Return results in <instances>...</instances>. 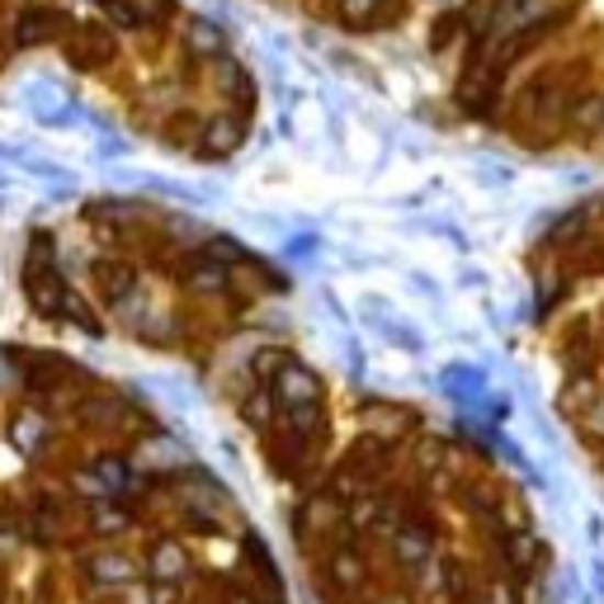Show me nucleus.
I'll return each mask as SVG.
<instances>
[{"label": "nucleus", "mask_w": 604, "mask_h": 604, "mask_svg": "<svg viewBox=\"0 0 604 604\" xmlns=\"http://www.w3.org/2000/svg\"><path fill=\"white\" fill-rule=\"evenodd\" d=\"M496 81H501V71L496 67H477L463 86H458V94H463V104L472 109V114H482V109L496 100Z\"/></svg>", "instance_id": "nucleus-20"}, {"label": "nucleus", "mask_w": 604, "mask_h": 604, "mask_svg": "<svg viewBox=\"0 0 604 604\" xmlns=\"http://www.w3.org/2000/svg\"><path fill=\"white\" fill-rule=\"evenodd\" d=\"M76 378L71 363H61V355H38V359H24V388L29 392H53V388H67Z\"/></svg>", "instance_id": "nucleus-16"}, {"label": "nucleus", "mask_w": 604, "mask_h": 604, "mask_svg": "<svg viewBox=\"0 0 604 604\" xmlns=\"http://www.w3.org/2000/svg\"><path fill=\"white\" fill-rule=\"evenodd\" d=\"M76 571H81V581L90 585V591H128V585L142 581V558H133L128 548H119V544H100V548H90L86 558H76Z\"/></svg>", "instance_id": "nucleus-1"}, {"label": "nucleus", "mask_w": 604, "mask_h": 604, "mask_svg": "<svg viewBox=\"0 0 604 604\" xmlns=\"http://www.w3.org/2000/svg\"><path fill=\"white\" fill-rule=\"evenodd\" d=\"M242 416H246V425H250V430L269 435V430H275V421H279L275 392H269L265 383H256V392H250V396H242Z\"/></svg>", "instance_id": "nucleus-18"}, {"label": "nucleus", "mask_w": 604, "mask_h": 604, "mask_svg": "<svg viewBox=\"0 0 604 604\" xmlns=\"http://www.w3.org/2000/svg\"><path fill=\"white\" fill-rule=\"evenodd\" d=\"M203 256H209V260H217V265H242L246 260V250L242 246H236V242H227V236H213V242L209 246H203Z\"/></svg>", "instance_id": "nucleus-25"}, {"label": "nucleus", "mask_w": 604, "mask_h": 604, "mask_svg": "<svg viewBox=\"0 0 604 604\" xmlns=\"http://www.w3.org/2000/svg\"><path fill=\"white\" fill-rule=\"evenodd\" d=\"M90 279H94V293H100L109 307H119V302H128L137 289V265L123 256H100L90 269Z\"/></svg>", "instance_id": "nucleus-12"}, {"label": "nucleus", "mask_w": 604, "mask_h": 604, "mask_svg": "<svg viewBox=\"0 0 604 604\" xmlns=\"http://www.w3.org/2000/svg\"><path fill=\"white\" fill-rule=\"evenodd\" d=\"M94 10H100V20L114 29H128V34H137V29H156L161 20H170L175 14V0H94Z\"/></svg>", "instance_id": "nucleus-7"}, {"label": "nucleus", "mask_w": 604, "mask_h": 604, "mask_svg": "<svg viewBox=\"0 0 604 604\" xmlns=\"http://www.w3.org/2000/svg\"><path fill=\"white\" fill-rule=\"evenodd\" d=\"M90 472H94V491H100V496H119V501L133 482V463L123 454H94Z\"/></svg>", "instance_id": "nucleus-15"}, {"label": "nucleus", "mask_w": 604, "mask_h": 604, "mask_svg": "<svg viewBox=\"0 0 604 604\" xmlns=\"http://www.w3.org/2000/svg\"><path fill=\"white\" fill-rule=\"evenodd\" d=\"M0 604H5V577H0Z\"/></svg>", "instance_id": "nucleus-30"}, {"label": "nucleus", "mask_w": 604, "mask_h": 604, "mask_svg": "<svg viewBox=\"0 0 604 604\" xmlns=\"http://www.w3.org/2000/svg\"><path fill=\"white\" fill-rule=\"evenodd\" d=\"M81 524H86V534H90V538H100V544H119V538L137 524V515H133V505H128V501H119V496H100V501L81 505Z\"/></svg>", "instance_id": "nucleus-11"}, {"label": "nucleus", "mask_w": 604, "mask_h": 604, "mask_svg": "<svg viewBox=\"0 0 604 604\" xmlns=\"http://www.w3.org/2000/svg\"><path fill=\"white\" fill-rule=\"evenodd\" d=\"M388 544H392V562L396 567H402V571H421L425 562L435 558V524L421 519V515H406L392 529Z\"/></svg>", "instance_id": "nucleus-8"}, {"label": "nucleus", "mask_w": 604, "mask_h": 604, "mask_svg": "<svg viewBox=\"0 0 604 604\" xmlns=\"http://www.w3.org/2000/svg\"><path fill=\"white\" fill-rule=\"evenodd\" d=\"M180 279H184V289H189V293H222V289L232 283V269H227V265H217V260H209V256L199 250V256H189V260H184Z\"/></svg>", "instance_id": "nucleus-14"}, {"label": "nucleus", "mask_w": 604, "mask_h": 604, "mask_svg": "<svg viewBox=\"0 0 604 604\" xmlns=\"http://www.w3.org/2000/svg\"><path fill=\"white\" fill-rule=\"evenodd\" d=\"M501 562L511 567L515 581H524L538 562H544V544H538L529 529H515V534H505V544H501Z\"/></svg>", "instance_id": "nucleus-13"}, {"label": "nucleus", "mask_w": 604, "mask_h": 604, "mask_svg": "<svg viewBox=\"0 0 604 604\" xmlns=\"http://www.w3.org/2000/svg\"><path fill=\"white\" fill-rule=\"evenodd\" d=\"M180 43H184L189 61H203V67L227 61V29L217 20H209V14H189L184 29H180Z\"/></svg>", "instance_id": "nucleus-10"}, {"label": "nucleus", "mask_w": 604, "mask_h": 604, "mask_svg": "<svg viewBox=\"0 0 604 604\" xmlns=\"http://www.w3.org/2000/svg\"><path fill=\"white\" fill-rule=\"evenodd\" d=\"M322 585L340 591V604L369 595V585H373L369 552H363L359 544H349V538H336V544L322 552Z\"/></svg>", "instance_id": "nucleus-3"}, {"label": "nucleus", "mask_w": 604, "mask_h": 604, "mask_svg": "<svg viewBox=\"0 0 604 604\" xmlns=\"http://www.w3.org/2000/svg\"><path fill=\"white\" fill-rule=\"evenodd\" d=\"M458 29H463V14H439V29L430 34V47H444V43L458 34Z\"/></svg>", "instance_id": "nucleus-26"}, {"label": "nucleus", "mask_w": 604, "mask_h": 604, "mask_svg": "<svg viewBox=\"0 0 604 604\" xmlns=\"http://www.w3.org/2000/svg\"><path fill=\"white\" fill-rule=\"evenodd\" d=\"M119 402H114V396H109V392H100V396H86V406H81V421L86 425H100V430H114V425H119Z\"/></svg>", "instance_id": "nucleus-22"}, {"label": "nucleus", "mask_w": 604, "mask_h": 604, "mask_svg": "<svg viewBox=\"0 0 604 604\" xmlns=\"http://www.w3.org/2000/svg\"><path fill=\"white\" fill-rule=\"evenodd\" d=\"M61 57L76 71H104L109 61H119V34L104 20H71L67 38H61Z\"/></svg>", "instance_id": "nucleus-2"}, {"label": "nucleus", "mask_w": 604, "mask_h": 604, "mask_svg": "<svg viewBox=\"0 0 604 604\" xmlns=\"http://www.w3.org/2000/svg\"><path fill=\"white\" fill-rule=\"evenodd\" d=\"M458 604H482V600H458Z\"/></svg>", "instance_id": "nucleus-31"}, {"label": "nucleus", "mask_w": 604, "mask_h": 604, "mask_svg": "<svg viewBox=\"0 0 604 604\" xmlns=\"http://www.w3.org/2000/svg\"><path fill=\"white\" fill-rule=\"evenodd\" d=\"M283 363H289V355H283V349H260L256 355V363H250V373H256V383H275V373L283 369Z\"/></svg>", "instance_id": "nucleus-24"}, {"label": "nucleus", "mask_w": 604, "mask_h": 604, "mask_svg": "<svg viewBox=\"0 0 604 604\" xmlns=\"http://www.w3.org/2000/svg\"><path fill=\"white\" fill-rule=\"evenodd\" d=\"M104 604H114V600H104Z\"/></svg>", "instance_id": "nucleus-33"}, {"label": "nucleus", "mask_w": 604, "mask_h": 604, "mask_svg": "<svg viewBox=\"0 0 604 604\" xmlns=\"http://www.w3.org/2000/svg\"><path fill=\"white\" fill-rule=\"evenodd\" d=\"M600 133H604V119H600Z\"/></svg>", "instance_id": "nucleus-32"}, {"label": "nucleus", "mask_w": 604, "mask_h": 604, "mask_svg": "<svg viewBox=\"0 0 604 604\" xmlns=\"http://www.w3.org/2000/svg\"><path fill=\"white\" fill-rule=\"evenodd\" d=\"M585 430L604 439V396H595V406H585Z\"/></svg>", "instance_id": "nucleus-27"}, {"label": "nucleus", "mask_w": 604, "mask_h": 604, "mask_svg": "<svg viewBox=\"0 0 604 604\" xmlns=\"http://www.w3.org/2000/svg\"><path fill=\"white\" fill-rule=\"evenodd\" d=\"M345 505H349V496L340 486L312 491L307 505H302V515H298V538L312 548H331L336 538H345Z\"/></svg>", "instance_id": "nucleus-4"}, {"label": "nucleus", "mask_w": 604, "mask_h": 604, "mask_svg": "<svg viewBox=\"0 0 604 604\" xmlns=\"http://www.w3.org/2000/svg\"><path fill=\"white\" fill-rule=\"evenodd\" d=\"M600 119H604V94L600 90H581L577 100L567 104V128L571 133H600Z\"/></svg>", "instance_id": "nucleus-17"}, {"label": "nucleus", "mask_w": 604, "mask_h": 604, "mask_svg": "<svg viewBox=\"0 0 604 604\" xmlns=\"http://www.w3.org/2000/svg\"><path fill=\"white\" fill-rule=\"evenodd\" d=\"M222 604H265V600H260V595H250V591H242V585H232Z\"/></svg>", "instance_id": "nucleus-29"}, {"label": "nucleus", "mask_w": 604, "mask_h": 604, "mask_svg": "<svg viewBox=\"0 0 604 604\" xmlns=\"http://www.w3.org/2000/svg\"><path fill=\"white\" fill-rule=\"evenodd\" d=\"M242 142H246V119L236 114V109H222V114L203 119L194 152L209 156V161H227L232 152H242Z\"/></svg>", "instance_id": "nucleus-9"}, {"label": "nucleus", "mask_w": 604, "mask_h": 604, "mask_svg": "<svg viewBox=\"0 0 604 604\" xmlns=\"http://www.w3.org/2000/svg\"><path fill=\"white\" fill-rule=\"evenodd\" d=\"M388 463V444L383 439H373V435H363L355 449L345 454V472H355V477H373L378 468Z\"/></svg>", "instance_id": "nucleus-19"}, {"label": "nucleus", "mask_w": 604, "mask_h": 604, "mask_svg": "<svg viewBox=\"0 0 604 604\" xmlns=\"http://www.w3.org/2000/svg\"><path fill=\"white\" fill-rule=\"evenodd\" d=\"M147 585H152V581H147ZM147 600H152V604H180V585H152Z\"/></svg>", "instance_id": "nucleus-28"}, {"label": "nucleus", "mask_w": 604, "mask_h": 604, "mask_svg": "<svg viewBox=\"0 0 604 604\" xmlns=\"http://www.w3.org/2000/svg\"><path fill=\"white\" fill-rule=\"evenodd\" d=\"M71 29V14L57 5H24L14 14V47H47L61 43Z\"/></svg>", "instance_id": "nucleus-6"}, {"label": "nucleus", "mask_w": 604, "mask_h": 604, "mask_svg": "<svg viewBox=\"0 0 604 604\" xmlns=\"http://www.w3.org/2000/svg\"><path fill=\"white\" fill-rule=\"evenodd\" d=\"M392 0H336V20L345 29H373L388 14Z\"/></svg>", "instance_id": "nucleus-21"}, {"label": "nucleus", "mask_w": 604, "mask_h": 604, "mask_svg": "<svg viewBox=\"0 0 604 604\" xmlns=\"http://www.w3.org/2000/svg\"><path fill=\"white\" fill-rule=\"evenodd\" d=\"M189 571H194V552L180 534H156L147 552H142V577L152 585H180L189 581Z\"/></svg>", "instance_id": "nucleus-5"}, {"label": "nucleus", "mask_w": 604, "mask_h": 604, "mask_svg": "<svg viewBox=\"0 0 604 604\" xmlns=\"http://www.w3.org/2000/svg\"><path fill=\"white\" fill-rule=\"evenodd\" d=\"M199 128H203V119H194V114H175V119L166 123V133H170L175 147H194V142H199Z\"/></svg>", "instance_id": "nucleus-23"}]
</instances>
